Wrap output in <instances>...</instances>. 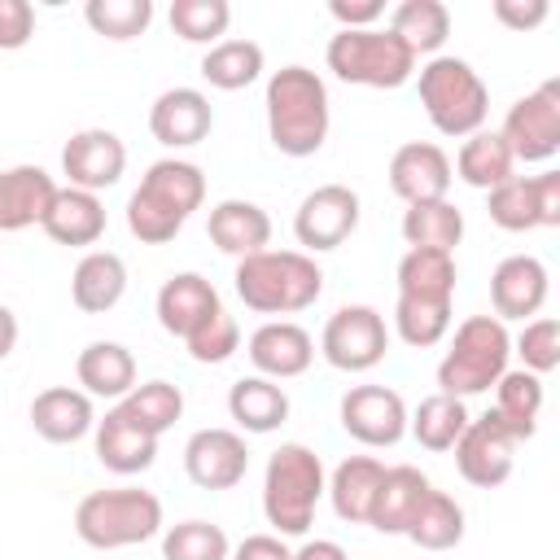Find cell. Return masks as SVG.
Instances as JSON below:
<instances>
[{"mask_svg":"<svg viewBox=\"0 0 560 560\" xmlns=\"http://www.w3.org/2000/svg\"><path fill=\"white\" fill-rule=\"evenodd\" d=\"M262 109H267V140L276 144V153L311 158V153L324 149L332 109H328V83L315 70L280 66L267 79Z\"/></svg>","mask_w":560,"mask_h":560,"instance_id":"1","label":"cell"},{"mask_svg":"<svg viewBox=\"0 0 560 560\" xmlns=\"http://www.w3.org/2000/svg\"><path fill=\"white\" fill-rule=\"evenodd\" d=\"M232 289L258 315H298L319 302L324 267L302 249H258L236 262Z\"/></svg>","mask_w":560,"mask_h":560,"instance_id":"2","label":"cell"},{"mask_svg":"<svg viewBox=\"0 0 560 560\" xmlns=\"http://www.w3.org/2000/svg\"><path fill=\"white\" fill-rule=\"evenodd\" d=\"M324 459L302 442H280L262 468V516L280 538H302L324 499Z\"/></svg>","mask_w":560,"mask_h":560,"instance_id":"3","label":"cell"},{"mask_svg":"<svg viewBox=\"0 0 560 560\" xmlns=\"http://www.w3.org/2000/svg\"><path fill=\"white\" fill-rule=\"evenodd\" d=\"M416 92H420V105H424L438 136L464 140V136L486 127L490 88L464 57H451V52L429 57L416 74Z\"/></svg>","mask_w":560,"mask_h":560,"instance_id":"4","label":"cell"},{"mask_svg":"<svg viewBox=\"0 0 560 560\" xmlns=\"http://www.w3.org/2000/svg\"><path fill=\"white\" fill-rule=\"evenodd\" d=\"M74 534L96 551L140 547L153 534H162V499L140 486L92 490L74 508Z\"/></svg>","mask_w":560,"mask_h":560,"instance_id":"5","label":"cell"},{"mask_svg":"<svg viewBox=\"0 0 560 560\" xmlns=\"http://www.w3.org/2000/svg\"><path fill=\"white\" fill-rule=\"evenodd\" d=\"M508 359H512L508 324L494 315H468L438 363V394H451V398L490 394L494 381L508 372Z\"/></svg>","mask_w":560,"mask_h":560,"instance_id":"6","label":"cell"},{"mask_svg":"<svg viewBox=\"0 0 560 560\" xmlns=\"http://www.w3.org/2000/svg\"><path fill=\"white\" fill-rule=\"evenodd\" d=\"M324 61L341 83L354 88H402L416 74V57L389 26L337 31L324 48Z\"/></svg>","mask_w":560,"mask_h":560,"instance_id":"7","label":"cell"},{"mask_svg":"<svg viewBox=\"0 0 560 560\" xmlns=\"http://www.w3.org/2000/svg\"><path fill=\"white\" fill-rule=\"evenodd\" d=\"M389 350V328L376 306H337L319 332V354L337 372H372Z\"/></svg>","mask_w":560,"mask_h":560,"instance_id":"8","label":"cell"},{"mask_svg":"<svg viewBox=\"0 0 560 560\" xmlns=\"http://www.w3.org/2000/svg\"><path fill=\"white\" fill-rule=\"evenodd\" d=\"M499 136L508 140L516 162H551L560 153V79H547L534 92L516 96Z\"/></svg>","mask_w":560,"mask_h":560,"instance_id":"9","label":"cell"},{"mask_svg":"<svg viewBox=\"0 0 560 560\" xmlns=\"http://www.w3.org/2000/svg\"><path fill=\"white\" fill-rule=\"evenodd\" d=\"M359 228V192L350 184H319L293 210V236L302 254H328Z\"/></svg>","mask_w":560,"mask_h":560,"instance_id":"10","label":"cell"},{"mask_svg":"<svg viewBox=\"0 0 560 560\" xmlns=\"http://www.w3.org/2000/svg\"><path fill=\"white\" fill-rule=\"evenodd\" d=\"M516 446H521V442L499 424V416L486 411V416L468 420V429L459 433V442H455L451 451H455V468H459V477H464L468 486L494 490V486H503V481L512 477V468H516Z\"/></svg>","mask_w":560,"mask_h":560,"instance_id":"11","label":"cell"},{"mask_svg":"<svg viewBox=\"0 0 560 560\" xmlns=\"http://www.w3.org/2000/svg\"><path fill=\"white\" fill-rule=\"evenodd\" d=\"M341 429L363 446H398L407 438V402L389 385H354L341 394Z\"/></svg>","mask_w":560,"mask_h":560,"instance_id":"12","label":"cell"},{"mask_svg":"<svg viewBox=\"0 0 560 560\" xmlns=\"http://www.w3.org/2000/svg\"><path fill=\"white\" fill-rule=\"evenodd\" d=\"M122 171H127V144L109 127H83L61 149V175L70 188L101 197L122 179Z\"/></svg>","mask_w":560,"mask_h":560,"instance_id":"13","label":"cell"},{"mask_svg":"<svg viewBox=\"0 0 560 560\" xmlns=\"http://www.w3.org/2000/svg\"><path fill=\"white\" fill-rule=\"evenodd\" d=\"M184 472L197 490H232L249 472V451L236 429H197L184 442Z\"/></svg>","mask_w":560,"mask_h":560,"instance_id":"14","label":"cell"},{"mask_svg":"<svg viewBox=\"0 0 560 560\" xmlns=\"http://www.w3.org/2000/svg\"><path fill=\"white\" fill-rule=\"evenodd\" d=\"M451 158L442 144L433 140H407L394 149L389 158V192L402 197L407 206H420V201H442L451 192Z\"/></svg>","mask_w":560,"mask_h":560,"instance_id":"15","label":"cell"},{"mask_svg":"<svg viewBox=\"0 0 560 560\" xmlns=\"http://www.w3.org/2000/svg\"><path fill=\"white\" fill-rule=\"evenodd\" d=\"M245 354L258 376L267 381H293L315 363V337L293 319H267L249 332Z\"/></svg>","mask_w":560,"mask_h":560,"instance_id":"16","label":"cell"},{"mask_svg":"<svg viewBox=\"0 0 560 560\" xmlns=\"http://www.w3.org/2000/svg\"><path fill=\"white\" fill-rule=\"evenodd\" d=\"M149 131L162 149H192L214 131V105L201 88H166L149 105Z\"/></svg>","mask_w":560,"mask_h":560,"instance_id":"17","label":"cell"},{"mask_svg":"<svg viewBox=\"0 0 560 560\" xmlns=\"http://www.w3.org/2000/svg\"><path fill=\"white\" fill-rule=\"evenodd\" d=\"M551 276L542 267V258L534 254H508L494 271H490V306L494 319H534L547 302Z\"/></svg>","mask_w":560,"mask_h":560,"instance_id":"18","label":"cell"},{"mask_svg":"<svg viewBox=\"0 0 560 560\" xmlns=\"http://www.w3.org/2000/svg\"><path fill=\"white\" fill-rule=\"evenodd\" d=\"M158 442L149 429H140L118 402L105 411V420H96L92 429V451L101 459V468L118 472V477H136V472H149L153 459H158Z\"/></svg>","mask_w":560,"mask_h":560,"instance_id":"19","label":"cell"},{"mask_svg":"<svg viewBox=\"0 0 560 560\" xmlns=\"http://www.w3.org/2000/svg\"><path fill=\"white\" fill-rule=\"evenodd\" d=\"M153 311H158V324H162L171 337L184 341V337L197 332L214 311H223V302H219V289H214L201 271H175V276L158 289Z\"/></svg>","mask_w":560,"mask_h":560,"instance_id":"20","label":"cell"},{"mask_svg":"<svg viewBox=\"0 0 560 560\" xmlns=\"http://www.w3.org/2000/svg\"><path fill=\"white\" fill-rule=\"evenodd\" d=\"M31 429L52 446H70L96 429V407L74 385H48L31 398Z\"/></svg>","mask_w":560,"mask_h":560,"instance_id":"21","label":"cell"},{"mask_svg":"<svg viewBox=\"0 0 560 560\" xmlns=\"http://www.w3.org/2000/svg\"><path fill=\"white\" fill-rule=\"evenodd\" d=\"M52 197H57V179L44 166L35 162L4 166L0 171V232H22V228L44 223Z\"/></svg>","mask_w":560,"mask_h":560,"instance_id":"22","label":"cell"},{"mask_svg":"<svg viewBox=\"0 0 560 560\" xmlns=\"http://www.w3.org/2000/svg\"><path fill=\"white\" fill-rule=\"evenodd\" d=\"M206 232H210V245L219 254H228V258L241 262V258H249V254H258V249L271 245V214L258 201L228 197V201H219L210 210Z\"/></svg>","mask_w":560,"mask_h":560,"instance_id":"23","label":"cell"},{"mask_svg":"<svg viewBox=\"0 0 560 560\" xmlns=\"http://www.w3.org/2000/svg\"><path fill=\"white\" fill-rule=\"evenodd\" d=\"M136 192H144L153 206H162L166 214L188 223V214L201 210V201H206V171L197 162H188V158H158L140 175Z\"/></svg>","mask_w":560,"mask_h":560,"instance_id":"24","label":"cell"},{"mask_svg":"<svg viewBox=\"0 0 560 560\" xmlns=\"http://www.w3.org/2000/svg\"><path fill=\"white\" fill-rule=\"evenodd\" d=\"M433 490V481L416 468V464H394L385 468L381 486H376V499H372V512H368V525L376 534H407L416 508L424 503V494Z\"/></svg>","mask_w":560,"mask_h":560,"instance_id":"25","label":"cell"},{"mask_svg":"<svg viewBox=\"0 0 560 560\" xmlns=\"http://www.w3.org/2000/svg\"><path fill=\"white\" fill-rule=\"evenodd\" d=\"M127 293V262L114 249H88L70 276V302L83 315H105Z\"/></svg>","mask_w":560,"mask_h":560,"instance_id":"26","label":"cell"},{"mask_svg":"<svg viewBox=\"0 0 560 560\" xmlns=\"http://www.w3.org/2000/svg\"><path fill=\"white\" fill-rule=\"evenodd\" d=\"M79 389L88 398H127L136 385V354L122 341H88L74 359Z\"/></svg>","mask_w":560,"mask_h":560,"instance_id":"27","label":"cell"},{"mask_svg":"<svg viewBox=\"0 0 560 560\" xmlns=\"http://www.w3.org/2000/svg\"><path fill=\"white\" fill-rule=\"evenodd\" d=\"M39 228L57 245H74V249L79 245H96L105 236V201L96 192H83V188L66 184V188H57V197H52V206H48Z\"/></svg>","mask_w":560,"mask_h":560,"instance_id":"28","label":"cell"},{"mask_svg":"<svg viewBox=\"0 0 560 560\" xmlns=\"http://www.w3.org/2000/svg\"><path fill=\"white\" fill-rule=\"evenodd\" d=\"M381 477H385V464H381L376 455H346V459L332 468L324 494H328L332 512H337L346 525H368V512H372V499H376Z\"/></svg>","mask_w":560,"mask_h":560,"instance_id":"29","label":"cell"},{"mask_svg":"<svg viewBox=\"0 0 560 560\" xmlns=\"http://www.w3.org/2000/svg\"><path fill=\"white\" fill-rule=\"evenodd\" d=\"M228 416L236 420V429L245 433H276L289 420V394L280 381L267 376H241L228 389Z\"/></svg>","mask_w":560,"mask_h":560,"instance_id":"30","label":"cell"},{"mask_svg":"<svg viewBox=\"0 0 560 560\" xmlns=\"http://www.w3.org/2000/svg\"><path fill=\"white\" fill-rule=\"evenodd\" d=\"M451 171H455V175H459L468 188L490 192V188H499L503 179H512L516 158H512V149H508V140H503L499 131L481 127V131L464 136V144H459V153H455Z\"/></svg>","mask_w":560,"mask_h":560,"instance_id":"31","label":"cell"},{"mask_svg":"<svg viewBox=\"0 0 560 560\" xmlns=\"http://www.w3.org/2000/svg\"><path fill=\"white\" fill-rule=\"evenodd\" d=\"M490 411L499 416V424L516 442H529L538 429V411H542V376H534L525 368H508L494 381V407Z\"/></svg>","mask_w":560,"mask_h":560,"instance_id":"32","label":"cell"},{"mask_svg":"<svg viewBox=\"0 0 560 560\" xmlns=\"http://www.w3.org/2000/svg\"><path fill=\"white\" fill-rule=\"evenodd\" d=\"M389 31L407 44V52L420 57H438L446 35H451V9L442 0H402L389 13Z\"/></svg>","mask_w":560,"mask_h":560,"instance_id":"33","label":"cell"},{"mask_svg":"<svg viewBox=\"0 0 560 560\" xmlns=\"http://www.w3.org/2000/svg\"><path fill=\"white\" fill-rule=\"evenodd\" d=\"M402 241H407V249H442V254H455V245L464 241V210L451 197L407 206L402 210Z\"/></svg>","mask_w":560,"mask_h":560,"instance_id":"34","label":"cell"},{"mask_svg":"<svg viewBox=\"0 0 560 560\" xmlns=\"http://www.w3.org/2000/svg\"><path fill=\"white\" fill-rule=\"evenodd\" d=\"M398 298H424V302H455V254L442 249H407L398 258Z\"/></svg>","mask_w":560,"mask_h":560,"instance_id":"35","label":"cell"},{"mask_svg":"<svg viewBox=\"0 0 560 560\" xmlns=\"http://www.w3.org/2000/svg\"><path fill=\"white\" fill-rule=\"evenodd\" d=\"M468 420H472V416H468L464 398L429 394V398H420L416 411H407V433H411L424 451L442 455V451H451V446L459 442V433L468 429Z\"/></svg>","mask_w":560,"mask_h":560,"instance_id":"36","label":"cell"},{"mask_svg":"<svg viewBox=\"0 0 560 560\" xmlns=\"http://www.w3.org/2000/svg\"><path fill=\"white\" fill-rule=\"evenodd\" d=\"M402 538H411L424 551H451L464 542V508L446 490H429Z\"/></svg>","mask_w":560,"mask_h":560,"instance_id":"37","label":"cell"},{"mask_svg":"<svg viewBox=\"0 0 560 560\" xmlns=\"http://www.w3.org/2000/svg\"><path fill=\"white\" fill-rule=\"evenodd\" d=\"M262 74V48L254 39H219L201 57V79L219 92H241Z\"/></svg>","mask_w":560,"mask_h":560,"instance_id":"38","label":"cell"},{"mask_svg":"<svg viewBox=\"0 0 560 560\" xmlns=\"http://www.w3.org/2000/svg\"><path fill=\"white\" fill-rule=\"evenodd\" d=\"M118 407L140 424V429H149L153 438H162L179 416H184V389L179 385H171V381H140V385H131V394L127 398H118Z\"/></svg>","mask_w":560,"mask_h":560,"instance_id":"39","label":"cell"},{"mask_svg":"<svg viewBox=\"0 0 560 560\" xmlns=\"http://www.w3.org/2000/svg\"><path fill=\"white\" fill-rule=\"evenodd\" d=\"M394 332L411 350H433L451 332V302H424V298H398L394 302Z\"/></svg>","mask_w":560,"mask_h":560,"instance_id":"40","label":"cell"},{"mask_svg":"<svg viewBox=\"0 0 560 560\" xmlns=\"http://www.w3.org/2000/svg\"><path fill=\"white\" fill-rule=\"evenodd\" d=\"M232 542L214 521H175L162 529V560H228Z\"/></svg>","mask_w":560,"mask_h":560,"instance_id":"41","label":"cell"},{"mask_svg":"<svg viewBox=\"0 0 560 560\" xmlns=\"http://www.w3.org/2000/svg\"><path fill=\"white\" fill-rule=\"evenodd\" d=\"M166 18H171V31L184 44L214 48L228 35V26H232V4L228 0H175Z\"/></svg>","mask_w":560,"mask_h":560,"instance_id":"42","label":"cell"},{"mask_svg":"<svg viewBox=\"0 0 560 560\" xmlns=\"http://www.w3.org/2000/svg\"><path fill=\"white\" fill-rule=\"evenodd\" d=\"M83 18H88V26H92L101 39L127 44V39H136V35L149 31V22H153V0H88V4H83Z\"/></svg>","mask_w":560,"mask_h":560,"instance_id":"43","label":"cell"},{"mask_svg":"<svg viewBox=\"0 0 560 560\" xmlns=\"http://www.w3.org/2000/svg\"><path fill=\"white\" fill-rule=\"evenodd\" d=\"M486 214L494 228L503 232H534L538 223V201H534V179L529 175H512L499 188L486 192Z\"/></svg>","mask_w":560,"mask_h":560,"instance_id":"44","label":"cell"},{"mask_svg":"<svg viewBox=\"0 0 560 560\" xmlns=\"http://www.w3.org/2000/svg\"><path fill=\"white\" fill-rule=\"evenodd\" d=\"M512 354H521V368L534 376H547L551 368H560V324L551 315H534L525 319V328L512 341Z\"/></svg>","mask_w":560,"mask_h":560,"instance_id":"45","label":"cell"},{"mask_svg":"<svg viewBox=\"0 0 560 560\" xmlns=\"http://www.w3.org/2000/svg\"><path fill=\"white\" fill-rule=\"evenodd\" d=\"M184 346H188V359L192 363H228L236 350H241V324L228 315V311H214L197 332H188L184 337Z\"/></svg>","mask_w":560,"mask_h":560,"instance_id":"46","label":"cell"},{"mask_svg":"<svg viewBox=\"0 0 560 560\" xmlns=\"http://www.w3.org/2000/svg\"><path fill=\"white\" fill-rule=\"evenodd\" d=\"M179 228H184V219L166 214V210L153 206L144 192H131V197H127V232H131L140 245H166V241L179 236Z\"/></svg>","mask_w":560,"mask_h":560,"instance_id":"47","label":"cell"},{"mask_svg":"<svg viewBox=\"0 0 560 560\" xmlns=\"http://www.w3.org/2000/svg\"><path fill=\"white\" fill-rule=\"evenodd\" d=\"M35 35V9L31 0H0V52L26 48Z\"/></svg>","mask_w":560,"mask_h":560,"instance_id":"48","label":"cell"},{"mask_svg":"<svg viewBox=\"0 0 560 560\" xmlns=\"http://www.w3.org/2000/svg\"><path fill=\"white\" fill-rule=\"evenodd\" d=\"M490 13H494V22H503L508 31L525 35V31L542 26L551 9H547V0H494V4H490Z\"/></svg>","mask_w":560,"mask_h":560,"instance_id":"49","label":"cell"},{"mask_svg":"<svg viewBox=\"0 0 560 560\" xmlns=\"http://www.w3.org/2000/svg\"><path fill=\"white\" fill-rule=\"evenodd\" d=\"M328 13L341 31H372L385 18V4L381 0H332Z\"/></svg>","mask_w":560,"mask_h":560,"instance_id":"50","label":"cell"},{"mask_svg":"<svg viewBox=\"0 0 560 560\" xmlns=\"http://www.w3.org/2000/svg\"><path fill=\"white\" fill-rule=\"evenodd\" d=\"M228 560H293V547L280 534H245Z\"/></svg>","mask_w":560,"mask_h":560,"instance_id":"51","label":"cell"},{"mask_svg":"<svg viewBox=\"0 0 560 560\" xmlns=\"http://www.w3.org/2000/svg\"><path fill=\"white\" fill-rule=\"evenodd\" d=\"M534 179V201H538V223L560 228V171H538Z\"/></svg>","mask_w":560,"mask_h":560,"instance_id":"52","label":"cell"},{"mask_svg":"<svg viewBox=\"0 0 560 560\" xmlns=\"http://www.w3.org/2000/svg\"><path fill=\"white\" fill-rule=\"evenodd\" d=\"M293 560H350V556L332 538H306L302 547H293Z\"/></svg>","mask_w":560,"mask_h":560,"instance_id":"53","label":"cell"},{"mask_svg":"<svg viewBox=\"0 0 560 560\" xmlns=\"http://www.w3.org/2000/svg\"><path fill=\"white\" fill-rule=\"evenodd\" d=\"M13 346H18V315L0 302V363L13 354Z\"/></svg>","mask_w":560,"mask_h":560,"instance_id":"54","label":"cell"}]
</instances>
